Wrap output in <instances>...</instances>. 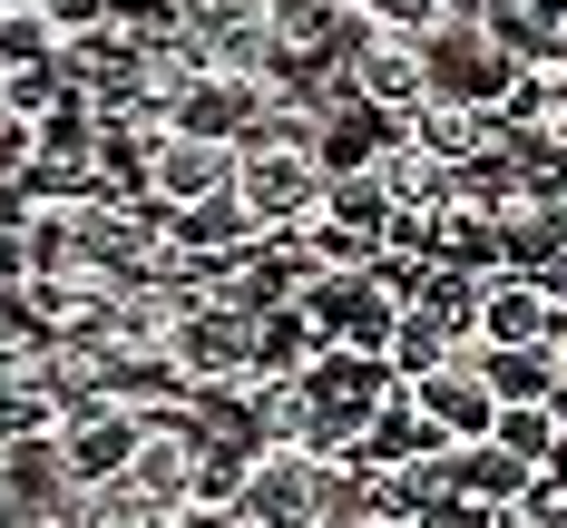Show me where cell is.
I'll use <instances>...</instances> for the list:
<instances>
[{
  "instance_id": "6da1fadb",
  "label": "cell",
  "mask_w": 567,
  "mask_h": 528,
  "mask_svg": "<svg viewBox=\"0 0 567 528\" xmlns=\"http://www.w3.org/2000/svg\"><path fill=\"white\" fill-rule=\"evenodd\" d=\"M235 509L255 528H333V519H352V509H372V499H362V469L352 460H323V451H303V441H265V451H245Z\"/></svg>"
},
{
  "instance_id": "7a4b0ae2",
  "label": "cell",
  "mask_w": 567,
  "mask_h": 528,
  "mask_svg": "<svg viewBox=\"0 0 567 528\" xmlns=\"http://www.w3.org/2000/svg\"><path fill=\"white\" fill-rule=\"evenodd\" d=\"M323 196V147H313V117L303 108H275L245 147H235V206L255 216V235H284L313 216Z\"/></svg>"
},
{
  "instance_id": "3957f363",
  "label": "cell",
  "mask_w": 567,
  "mask_h": 528,
  "mask_svg": "<svg viewBox=\"0 0 567 528\" xmlns=\"http://www.w3.org/2000/svg\"><path fill=\"white\" fill-rule=\"evenodd\" d=\"M303 451H323V460H352L362 441H372V421L401 402V372L382 362V352H313L303 372Z\"/></svg>"
},
{
  "instance_id": "277c9868",
  "label": "cell",
  "mask_w": 567,
  "mask_h": 528,
  "mask_svg": "<svg viewBox=\"0 0 567 528\" xmlns=\"http://www.w3.org/2000/svg\"><path fill=\"white\" fill-rule=\"evenodd\" d=\"M167 362L186 392H245L255 382V313L226 293H186L167 323Z\"/></svg>"
},
{
  "instance_id": "5b68a950",
  "label": "cell",
  "mask_w": 567,
  "mask_h": 528,
  "mask_svg": "<svg viewBox=\"0 0 567 528\" xmlns=\"http://www.w3.org/2000/svg\"><path fill=\"white\" fill-rule=\"evenodd\" d=\"M303 323L323 352H392V323H401V284L382 265H333L303 284Z\"/></svg>"
},
{
  "instance_id": "8992f818",
  "label": "cell",
  "mask_w": 567,
  "mask_h": 528,
  "mask_svg": "<svg viewBox=\"0 0 567 528\" xmlns=\"http://www.w3.org/2000/svg\"><path fill=\"white\" fill-rule=\"evenodd\" d=\"M421 69H431V99H460V108H499V99H509V79L528 69V59H518L509 40H499V30H489V20L460 0L451 20L421 40Z\"/></svg>"
},
{
  "instance_id": "52a82bcc",
  "label": "cell",
  "mask_w": 567,
  "mask_h": 528,
  "mask_svg": "<svg viewBox=\"0 0 567 528\" xmlns=\"http://www.w3.org/2000/svg\"><path fill=\"white\" fill-rule=\"evenodd\" d=\"M167 40H176V59H186V69L265 79V69H275V0H186Z\"/></svg>"
},
{
  "instance_id": "ba28073f",
  "label": "cell",
  "mask_w": 567,
  "mask_h": 528,
  "mask_svg": "<svg viewBox=\"0 0 567 528\" xmlns=\"http://www.w3.org/2000/svg\"><path fill=\"white\" fill-rule=\"evenodd\" d=\"M265 117H275V89H265V79L186 69V79L167 89V127H186V137H216V147H245Z\"/></svg>"
},
{
  "instance_id": "9c48e42d",
  "label": "cell",
  "mask_w": 567,
  "mask_h": 528,
  "mask_svg": "<svg viewBox=\"0 0 567 528\" xmlns=\"http://www.w3.org/2000/svg\"><path fill=\"white\" fill-rule=\"evenodd\" d=\"M401 402L421 411L451 451H460V441H489V421H499V392H489L480 352H441L431 372H411V382H401Z\"/></svg>"
},
{
  "instance_id": "30bf717a",
  "label": "cell",
  "mask_w": 567,
  "mask_h": 528,
  "mask_svg": "<svg viewBox=\"0 0 567 528\" xmlns=\"http://www.w3.org/2000/svg\"><path fill=\"white\" fill-rule=\"evenodd\" d=\"M137 441H147V411L109 402V392L59 411V460H69V479H79V489H109V479H127Z\"/></svg>"
},
{
  "instance_id": "8fae6325",
  "label": "cell",
  "mask_w": 567,
  "mask_h": 528,
  "mask_svg": "<svg viewBox=\"0 0 567 528\" xmlns=\"http://www.w3.org/2000/svg\"><path fill=\"white\" fill-rule=\"evenodd\" d=\"M226 186H235V147H216V137H186V127H167V137L147 147V167H137V196H157L167 216L206 206V196H226Z\"/></svg>"
},
{
  "instance_id": "7c38bea8",
  "label": "cell",
  "mask_w": 567,
  "mask_h": 528,
  "mask_svg": "<svg viewBox=\"0 0 567 528\" xmlns=\"http://www.w3.org/2000/svg\"><path fill=\"white\" fill-rule=\"evenodd\" d=\"M342 89L362 99V108H382L401 127V117L431 99V69H421V40H382V30H362L352 50H342Z\"/></svg>"
},
{
  "instance_id": "4fadbf2b",
  "label": "cell",
  "mask_w": 567,
  "mask_h": 528,
  "mask_svg": "<svg viewBox=\"0 0 567 528\" xmlns=\"http://www.w3.org/2000/svg\"><path fill=\"white\" fill-rule=\"evenodd\" d=\"M567 333V303L538 275H489L480 284V333L470 343H518V352H558Z\"/></svg>"
},
{
  "instance_id": "5bb4252c",
  "label": "cell",
  "mask_w": 567,
  "mask_h": 528,
  "mask_svg": "<svg viewBox=\"0 0 567 528\" xmlns=\"http://www.w3.org/2000/svg\"><path fill=\"white\" fill-rule=\"evenodd\" d=\"M401 137L460 176V167H480V157L499 147V117H489V108H460V99H421V108L401 117Z\"/></svg>"
},
{
  "instance_id": "9a60e30c",
  "label": "cell",
  "mask_w": 567,
  "mask_h": 528,
  "mask_svg": "<svg viewBox=\"0 0 567 528\" xmlns=\"http://www.w3.org/2000/svg\"><path fill=\"white\" fill-rule=\"evenodd\" d=\"M372 186H382V196H392V206H441V196H451V167H441V157H421V147H411V137H382V147H372Z\"/></svg>"
},
{
  "instance_id": "2e32d148",
  "label": "cell",
  "mask_w": 567,
  "mask_h": 528,
  "mask_svg": "<svg viewBox=\"0 0 567 528\" xmlns=\"http://www.w3.org/2000/svg\"><path fill=\"white\" fill-rule=\"evenodd\" d=\"M489 441H499L518 469H548V460H558V441H567V411L558 402H499Z\"/></svg>"
},
{
  "instance_id": "e0dca14e",
  "label": "cell",
  "mask_w": 567,
  "mask_h": 528,
  "mask_svg": "<svg viewBox=\"0 0 567 528\" xmlns=\"http://www.w3.org/2000/svg\"><path fill=\"white\" fill-rule=\"evenodd\" d=\"M313 352H323V343H313L303 303H275V313H255V382H293Z\"/></svg>"
},
{
  "instance_id": "ac0fdd59",
  "label": "cell",
  "mask_w": 567,
  "mask_h": 528,
  "mask_svg": "<svg viewBox=\"0 0 567 528\" xmlns=\"http://www.w3.org/2000/svg\"><path fill=\"white\" fill-rule=\"evenodd\" d=\"M499 402H558V352H518V343H470Z\"/></svg>"
},
{
  "instance_id": "d6986e66",
  "label": "cell",
  "mask_w": 567,
  "mask_h": 528,
  "mask_svg": "<svg viewBox=\"0 0 567 528\" xmlns=\"http://www.w3.org/2000/svg\"><path fill=\"white\" fill-rule=\"evenodd\" d=\"M40 69H59V30L30 0H10L0 10V79H40Z\"/></svg>"
},
{
  "instance_id": "ffe728a7",
  "label": "cell",
  "mask_w": 567,
  "mask_h": 528,
  "mask_svg": "<svg viewBox=\"0 0 567 528\" xmlns=\"http://www.w3.org/2000/svg\"><path fill=\"white\" fill-rule=\"evenodd\" d=\"M342 10H352L362 30H382V40H431L460 0H342Z\"/></svg>"
},
{
  "instance_id": "44dd1931",
  "label": "cell",
  "mask_w": 567,
  "mask_h": 528,
  "mask_svg": "<svg viewBox=\"0 0 567 528\" xmlns=\"http://www.w3.org/2000/svg\"><path fill=\"white\" fill-rule=\"evenodd\" d=\"M30 10L59 30V50H69V40H89L99 20H117V0H30Z\"/></svg>"
},
{
  "instance_id": "7402d4cb",
  "label": "cell",
  "mask_w": 567,
  "mask_h": 528,
  "mask_svg": "<svg viewBox=\"0 0 567 528\" xmlns=\"http://www.w3.org/2000/svg\"><path fill=\"white\" fill-rule=\"evenodd\" d=\"M176 528H255V519H245V509H186Z\"/></svg>"
},
{
  "instance_id": "603a6c76",
  "label": "cell",
  "mask_w": 567,
  "mask_h": 528,
  "mask_svg": "<svg viewBox=\"0 0 567 528\" xmlns=\"http://www.w3.org/2000/svg\"><path fill=\"white\" fill-rule=\"evenodd\" d=\"M333 528H411L401 509H352V519H333Z\"/></svg>"
},
{
  "instance_id": "cb8c5ba5",
  "label": "cell",
  "mask_w": 567,
  "mask_h": 528,
  "mask_svg": "<svg viewBox=\"0 0 567 528\" xmlns=\"http://www.w3.org/2000/svg\"><path fill=\"white\" fill-rule=\"evenodd\" d=\"M538 284H548V293H558V303H567V245H558V255H548V265H538Z\"/></svg>"
},
{
  "instance_id": "d4e9b609",
  "label": "cell",
  "mask_w": 567,
  "mask_h": 528,
  "mask_svg": "<svg viewBox=\"0 0 567 528\" xmlns=\"http://www.w3.org/2000/svg\"><path fill=\"white\" fill-rule=\"evenodd\" d=\"M548 69H558V79H567V20H558V40H548Z\"/></svg>"
},
{
  "instance_id": "484cf974",
  "label": "cell",
  "mask_w": 567,
  "mask_h": 528,
  "mask_svg": "<svg viewBox=\"0 0 567 528\" xmlns=\"http://www.w3.org/2000/svg\"><path fill=\"white\" fill-rule=\"evenodd\" d=\"M558 402H567V333H558Z\"/></svg>"
},
{
  "instance_id": "4316f807",
  "label": "cell",
  "mask_w": 567,
  "mask_h": 528,
  "mask_svg": "<svg viewBox=\"0 0 567 528\" xmlns=\"http://www.w3.org/2000/svg\"><path fill=\"white\" fill-rule=\"evenodd\" d=\"M0 10H10V0H0Z\"/></svg>"
}]
</instances>
